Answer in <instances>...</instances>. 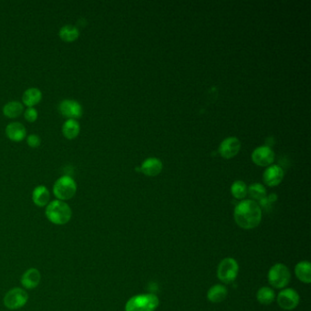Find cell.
Listing matches in <instances>:
<instances>
[{
    "label": "cell",
    "mask_w": 311,
    "mask_h": 311,
    "mask_svg": "<svg viewBox=\"0 0 311 311\" xmlns=\"http://www.w3.org/2000/svg\"><path fill=\"white\" fill-rule=\"evenodd\" d=\"M234 217L238 227L249 230L259 227L262 220V210L257 202L244 200L236 206Z\"/></svg>",
    "instance_id": "1"
},
{
    "label": "cell",
    "mask_w": 311,
    "mask_h": 311,
    "mask_svg": "<svg viewBox=\"0 0 311 311\" xmlns=\"http://www.w3.org/2000/svg\"><path fill=\"white\" fill-rule=\"evenodd\" d=\"M45 214L50 223L56 226H64L70 221L72 210L70 206L63 201L54 200L49 202L46 206Z\"/></svg>",
    "instance_id": "2"
},
{
    "label": "cell",
    "mask_w": 311,
    "mask_h": 311,
    "mask_svg": "<svg viewBox=\"0 0 311 311\" xmlns=\"http://www.w3.org/2000/svg\"><path fill=\"white\" fill-rule=\"evenodd\" d=\"M159 306V299L153 294L134 296L127 301L125 311H155Z\"/></svg>",
    "instance_id": "3"
},
{
    "label": "cell",
    "mask_w": 311,
    "mask_h": 311,
    "mask_svg": "<svg viewBox=\"0 0 311 311\" xmlns=\"http://www.w3.org/2000/svg\"><path fill=\"white\" fill-rule=\"evenodd\" d=\"M77 193V184L69 175L59 177L53 185V194L57 200L67 201L73 198Z\"/></svg>",
    "instance_id": "4"
},
{
    "label": "cell",
    "mask_w": 311,
    "mask_h": 311,
    "mask_svg": "<svg viewBox=\"0 0 311 311\" xmlns=\"http://www.w3.org/2000/svg\"><path fill=\"white\" fill-rule=\"evenodd\" d=\"M268 279L269 284L275 289H284L289 285L291 279L290 269L284 264H276L269 269Z\"/></svg>",
    "instance_id": "5"
},
{
    "label": "cell",
    "mask_w": 311,
    "mask_h": 311,
    "mask_svg": "<svg viewBox=\"0 0 311 311\" xmlns=\"http://www.w3.org/2000/svg\"><path fill=\"white\" fill-rule=\"evenodd\" d=\"M238 264L232 258L223 259L217 269L218 279L225 284H230L238 278Z\"/></svg>",
    "instance_id": "6"
},
{
    "label": "cell",
    "mask_w": 311,
    "mask_h": 311,
    "mask_svg": "<svg viewBox=\"0 0 311 311\" xmlns=\"http://www.w3.org/2000/svg\"><path fill=\"white\" fill-rule=\"evenodd\" d=\"M28 301V294L21 288H14L9 290L4 297V305L10 311L19 310Z\"/></svg>",
    "instance_id": "7"
},
{
    "label": "cell",
    "mask_w": 311,
    "mask_h": 311,
    "mask_svg": "<svg viewBox=\"0 0 311 311\" xmlns=\"http://www.w3.org/2000/svg\"><path fill=\"white\" fill-rule=\"evenodd\" d=\"M58 111L62 116L72 120H78L83 114L82 106L79 101L74 100H62L58 105Z\"/></svg>",
    "instance_id": "8"
},
{
    "label": "cell",
    "mask_w": 311,
    "mask_h": 311,
    "mask_svg": "<svg viewBox=\"0 0 311 311\" xmlns=\"http://www.w3.org/2000/svg\"><path fill=\"white\" fill-rule=\"evenodd\" d=\"M278 303L281 309L285 311H292L300 303L299 293L292 289H285L280 291L278 296Z\"/></svg>",
    "instance_id": "9"
},
{
    "label": "cell",
    "mask_w": 311,
    "mask_h": 311,
    "mask_svg": "<svg viewBox=\"0 0 311 311\" xmlns=\"http://www.w3.org/2000/svg\"><path fill=\"white\" fill-rule=\"evenodd\" d=\"M241 143L236 137H228L224 140L220 144L219 153L224 158L230 159L235 157L240 151Z\"/></svg>",
    "instance_id": "10"
},
{
    "label": "cell",
    "mask_w": 311,
    "mask_h": 311,
    "mask_svg": "<svg viewBox=\"0 0 311 311\" xmlns=\"http://www.w3.org/2000/svg\"><path fill=\"white\" fill-rule=\"evenodd\" d=\"M275 153L268 146H261L257 148L252 153V160L254 163L259 166H269L273 163Z\"/></svg>",
    "instance_id": "11"
},
{
    "label": "cell",
    "mask_w": 311,
    "mask_h": 311,
    "mask_svg": "<svg viewBox=\"0 0 311 311\" xmlns=\"http://www.w3.org/2000/svg\"><path fill=\"white\" fill-rule=\"evenodd\" d=\"M263 178L264 182L269 186H277L284 178V171L279 165L270 166L265 171Z\"/></svg>",
    "instance_id": "12"
},
{
    "label": "cell",
    "mask_w": 311,
    "mask_h": 311,
    "mask_svg": "<svg viewBox=\"0 0 311 311\" xmlns=\"http://www.w3.org/2000/svg\"><path fill=\"white\" fill-rule=\"evenodd\" d=\"M5 134L12 142L19 143L26 138V128L20 122H11L5 127Z\"/></svg>",
    "instance_id": "13"
},
{
    "label": "cell",
    "mask_w": 311,
    "mask_h": 311,
    "mask_svg": "<svg viewBox=\"0 0 311 311\" xmlns=\"http://www.w3.org/2000/svg\"><path fill=\"white\" fill-rule=\"evenodd\" d=\"M41 280L40 272L35 268L27 269L21 277V285L26 290H34L39 285Z\"/></svg>",
    "instance_id": "14"
},
{
    "label": "cell",
    "mask_w": 311,
    "mask_h": 311,
    "mask_svg": "<svg viewBox=\"0 0 311 311\" xmlns=\"http://www.w3.org/2000/svg\"><path fill=\"white\" fill-rule=\"evenodd\" d=\"M33 203L38 207H45L48 205L50 200V193L48 188L44 185H38L35 187L32 193Z\"/></svg>",
    "instance_id": "15"
},
{
    "label": "cell",
    "mask_w": 311,
    "mask_h": 311,
    "mask_svg": "<svg viewBox=\"0 0 311 311\" xmlns=\"http://www.w3.org/2000/svg\"><path fill=\"white\" fill-rule=\"evenodd\" d=\"M141 170L145 175L153 177L158 175L162 172L163 164L157 158L146 159L142 164Z\"/></svg>",
    "instance_id": "16"
},
{
    "label": "cell",
    "mask_w": 311,
    "mask_h": 311,
    "mask_svg": "<svg viewBox=\"0 0 311 311\" xmlns=\"http://www.w3.org/2000/svg\"><path fill=\"white\" fill-rule=\"evenodd\" d=\"M42 100V93L37 88H29L25 90L22 96V101L27 108H34Z\"/></svg>",
    "instance_id": "17"
},
{
    "label": "cell",
    "mask_w": 311,
    "mask_h": 311,
    "mask_svg": "<svg viewBox=\"0 0 311 311\" xmlns=\"http://www.w3.org/2000/svg\"><path fill=\"white\" fill-rule=\"evenodd\" d=\"M24 111V106L17 100L9 101L3 107V114L6 118L16 119L21 115Z\"/></svg>",
    "instance_id": "18"
},
{
    "label": "cell",
    "mask_w": 311,
    "mask_h": 311,
    "mask_svg": "<svg viewBox=\"0 0 311 311\" xmlns=\"http://www.w3.org/2000/svg\"><path fill=\"white\" fill-rule=\"evenodd\" d=\"M80 132V125L77 120L68 119L64 122L62 126V133L64 137L68 140H74L77 137Z\"/></svg>",
    "instance_id": "19"
},
{
    "label": "cell",
    "mask_w": 311,
    "mask_h": 311,
    "mask_svg": "<svg viewBox=\"0 0 311 311\" xmlns=\"http://www.w3.org/2000/svg\"><path fill=\"white\" fill-rule=\"evenodd\" d=\"M295 274L301 282L310 284L311 282V265L308 261H301L296 266Z\"/></svg>",
    "instance_id": "20"
},
{
    "label": "cell",
    "mask_w": 311,
    "mask_h": 311,
    "mask_svg": "<svg viewBox=\"0 0 311 311\" xmlns=\"http://www.w3.org/2000/svg\"><path fill=\"white\" fill-rule=\"evenodd\" d=\"M227 290L225 286L215 285L207 292V299L212 303H221L227 297Z\"/></svg>",
    "instance_id": "21"
},
{
    "label": "cell",
    "mask_w": 311,
    "mask_h": 311,
    "mask_svg": "<svg viewBox=\"0 0 311 311\" xmlns=\"http://www.w3.org/2000/svg\"><path fill=\"white\" fill-rule=\"evenodd\" d=\"M58 36L64 42H74L79 38V28L72 25H66L59 29Z\"/></svg>",
    "instance_id": "22"
},
{
    "label": "cell",
    "mask_w": 311,
    "mask_h": 311,
    "mask_svg": "<svg viewBox=\"0 0 311 311\" xmlns=\"http://www.w3.org/2000/svg\"><path fill=\"white\" fill-rule=\"evenodd\" d=\"M257 299L262 305H270L275 301V291L269 287H263L258 291Z\"/></svg>",
    "instance_id": "23"
},
{
    "label": "cell",
    "mask_w": 311,
    "mask_h": 311,
    "mask_svg": "<svg viewBox=\"0 0 311 311\" xmlns=\"http://www.w3.org/2000/svg\"><path fill=\"white\" fill-rule=\"evenodd\" d=\"M248 193L249 196L253 199V201H260L263 199L264 197L267 196V191L263 185L260 184H254L250 185L248 189Z\"/></svg>",
    "instance_id": "24"
},
{
    "label": "cell",
    "mask_w": 311,
    "mask_h": 311,
    "mask_svg": "<svg viewBox=\"0 0 311 311\" xmlns=\"http://www.w3.org/2000/svg\"><path fill=\"white\" fill-rule=\"evenodd\" d=\"M233 196L237 199H244L248 195V187L242 181H237L231 187Z\"/></svg>",
    "instance_id": "25"
},
{
    "label": "cell",
    "mask_w": 311,
    "mask_h": 311,
    "mask_svg": "<svg viewBox=\"0 0 311 311\" xmlns=\"http://www.w3.org/2000/svg\"><path fill=\"white\" fill-rule=\"evenodd\" d=\"M278 200V195L275 194H271L269 196L264 197L262 200L259 201V206H260L261 210L265 212H270L273 208V205Z\"/></svg>",
    "instance_id": "26"
},
{
    "label": "cell",
    "mask_w": 311,
    "mask_h": 311,
    "mask_svg": "<svg viewBox=\"0 0 311 311\" xmlns=\"http://www.w3.org/2000/svg\"><path fill=\"white\" fill-rule=\"evenodd\" d=\"M37 116L38 113L35 108H27L26 111H24V117L28 122H35L37 121Z\"/></svg>",
    "instance_id": "27"
},
{
    "label": "cell",
    "mask_w": 311,
    "mask_h": 311,
    "mask_svg": "<svg viewBox=\"0 0 311 311\" xmlns=\"http://www.w3.org/2000/svg\"><path fill=\"white\" fill-rule=\"evenodd\" d=\"M26 143H27V145L29 147L37 148L40 145L41 140H40V137L38 135L30 134L29 136H27V138H26Z\"/></svg>",
    "instance_id": "28"
}]
</instances>
